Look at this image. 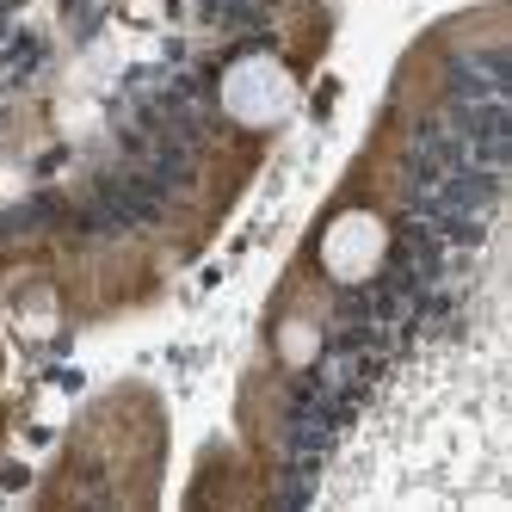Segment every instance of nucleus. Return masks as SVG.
Here are the masks:
<instances>
[{
    "instance_id": "obj_1",
    "label": "nucleus",
    "mask_w": 512,
    "mask_h": 512,
    "mask_svg": "<svg viewBox=\"0 0 512 512\" xmlns=\"http://www.w3.org/2000/svg\"><path fill=\"white\" fill-rule=\"evenodd\" d=\"M383 260V223L364 210H346L334 229L321 235V266L334 278H371Z\"/></svg>"
},
{
    "instance_id": "obj_2",
    "label": "nucleus",
    "mask_w": 512,
    "mask_h": 512,
    "mask_svg": "<svg viewBox=\"0 0 512 512\" xmlns=\"http://www.w3.org/2000/svg\"><path fill=\"white\" fill-rule=\"evenodd\" d=\"M229 105L247 124H266L272 112L290 105V81L278 75V62H241L235 75H229Z\"/></svg>"
}]
</instances>
